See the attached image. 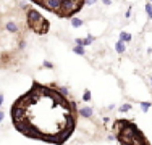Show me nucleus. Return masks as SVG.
<instances>
[{"mask_svg":"<svg viewBox=\"0 0 152 145\" xmlns=\"http://www.w3.org/2000/svg\"><path fill=\"white\" fill-rule=\"evenodd\" d=\"M83 2H78V0H61V10H60V14L61 16H66V18H71V14H75L81 8Z\"/></svg>","mask_w":152,"mask_h":145,"instance_id":"nucleus-1","label":"nucleus"},{"mask_svg":"<svg viewBox=\"0 0 152 145\" xmlns=\"http://www.w3.org/2000/svg\"><path fill=\"white\" fill-rule=\"evenodd\" d=\"M42 20H44V18L41 16V13H39L37 10H34V8H29V10H28L26 21H28V26H29L31 29L37 31V28H39V24H41Z\"/></svg>","mask_w":152,"mask_h":145,"instance_id":"nucleus-2","label":"nucleus"},{"mask_svg":"<svg viewBox=\"0 0 152 145\" xmlns=\"http://www.w3.org/2000/svg\"><path fill=\"white\" fill-rule=\"evenodd\" d=\"M39 3L45 10H49V12L60 13V10H61V0H39Z\"/></svg>","mask_w":152,"mask_h":145,"instance_id":"nucleus-3","label":"nucleus"},{"mask_svg":"<svg viewBox=\"0 0 152 145\" xmlns=\"http://www.w3.org/2000/svg\"><path fill=\"white\" fill-rule=\"evenodd\" d=\"M24 115H26V110H24V108L16 107V105H13V107H12V119H13V123L21 121V119L24 118Z\"/></svg>","mask_w":152,"mask_h":145,"instance_id":"nucleus-4","label":"nucleus"},{"mask_svg":"<svg viewBox=\"0 0 152 145\" xmlns=\"http://www.w3.org/2000/svg\"><path fill=\"white\" fill-rule=\"evenodd\" d=\"M29 126H31V123H29V119H28V118H23V119H21V121L15 123V128H16L18 130H20L21 134H24V132H26Z\"/></svg>","mask_w":152,"mask_h":145,"instance_id":"nucleus-5","label":"nucleus"},{"mask_svg":"<svg viewBox=\"0 0 152 145\" xmlns=\"http://www.w3.org/2000/svg\"><path fill=\"white\" fill-rule=\"evenodd\" d=\"M78 113H79V116H83V118L89 119V118L92 116L94 111H92V108H91V107H81V108L78 110Z\"/></svg>","mask_w":152,"mask_h":145,"instance_id":"nucleus-6","label":"nucleus"},{"mask_svg":"<svg viewBox=\"0 0 152 145\" xmlns=\"http://www.w3.org/2000/svg\"><path fill=\"white\" fill-rule=\"evenodd\" d=\"M47 31H49V21H47V20H42V21H41V24H39V28H37V31H36V32H41V34H45Z\"/></svg>","mask_w":152,"mask_h":145,"instance_id":"nucleus-7","label":"nucleus"},{"mask_svg":"<svg viewBox=\"0 0 152 145\" xmlns=\"http://www.w3.org/2000/svg\"><path fill=\"white\" fill-rule=\"evenodd\" d=\"M115 50H117L118 53H125V50H126V47H125V42L118 41L117 44H115Z\"/></svg>","mask_w":152,"mask_h":145,"instance_id":"nucleus-8","label":"nucleus"},{"mask_svg":"<svg viewBox=\"0 0 152 145\" xmlns=\"http://www.w3.org/2000/svg\"><path fill=\"white\" fill-rule=\"evenodd\" d=\"M5 29H7V31H10V32H18V26H16V23H13V21L7 23Z\"/></svg>","mask_w":152,"mask_h":145,"instance_id":"nucleus-9","label":"nucleus"},{"mask_svg":"<svg viewBox=\"0 0 152 145\" xmlns=\"http://www.w3.org/2000/svg\"><path fill=\"white\" fill-rule=\"evenodd\" d=\"M71 26H73V28H81V26H83V20L71 16Z\"/></svg>","mask_w":152,"mask_h":145,"instance_id":"nucleus-10","label":"nucleus"},{"mask_svg":"<svg viewBox=\"0 0 152 145\" xmlns=\"http://www.w3.org/2000/svg\"><path fill=\"white\" fill-rule=\"evenodd\" d=\"M120 41L121 42H129L131 41V34H128V32H120Z\"/></svg>","mask_w":152,"mask_h":145,"instance_id":"nucleus-11","label":"nucleus"},{"mask_svg":"<svg viewBox=\"0 0 152 145\" xmlns=\"http://www.w3.org/2000/svg\"><path fill=\"white\" fill-rule=\"evenodd\" d=\"M149 108H151L149 102H141V110H142L144 113H147V111H149Z\"/></svg>","mask_w":152,"mask_h":145,"instance_id":"nucleus-12","label":"nucleus"},{"mask_svg":"<svg viewBox=\"0 0 152 145\" xmlns=\"http://www.w3.org/2000/svg\"><path fill=\"white\" fill-rule=\"evenodd\" d=\"M73 52H75V53H78V55H84V47H81V45H75Z\"/></svg>","mask_w":152,"mask_h":145,"instance_id":"nucleus-13","label":"nucleus"},{"mask_svg":"<svg viewBox=\"0 0 152 145\" xmlns=\"http://www.w3.org/2000/svg\"><path fill=\"white\" fill-rule=\"evenodd\" d=\"M129 110H131V105H129V103H123L121 107H120L121 113H126V111H129Z\"/></svg>","mask_w":152,"mask_h":145,"instance_id":"nucleus-14","label":"nucleus"},{"mask_svg":"<svg viewBox=\"0 0 152 145\" xmlns=\"http://www.w3.org/2000/svg\"><path fill=\"white\" fill-rule=\"evenodd\" d=\"M146 13H147V16L152 20V3H146Z\"/></svg>","mask_w":152,"mask_h":145,"instance_id":"nucleus-15","label":"nucleus"},{"mask_svg":"<svg viewBox=\"0 0 152 145\" xmlns=\"http://www.w3.org/2000/svg\"><path fill=\"white\" fill-rule=\"evenodd\" d=\"M83 100L91 102V92H89V90H84V94H83Z\"/></svg>","mask_w":152,"mask_h":145,"instance_id":"nucleus-16","label":"nucleus"},{"mask_svg":"<svg viewBox=\"0 0 152 145\" xmlns=\"http://www.w3.org/2000/svg\"><path fill=\"white\" fill-rule=\"evenodd\" d=\"M58 92L65 97V95H68V94H70V90H68V87H58Z\"/></svg>","mask_w":152,"mask_h":145,"instance_id":"nucleus-17","label":"nucleus"},{"mask_svg":"<svg viewBox=\"0 0 152 145\" xmlns=\"http://www.w3.org/2000/svg\"><path fill=\"white\" fill-rule=\"evenodd\" d=\"M42 65H44V68H47V70H52V68H53V63H52V61H49V60H45Z\"/></svg>","mask_w":152,"mask_h":145,"instance_id":"nucleus-18","label":"nucleus"},{"mask_svg":"<svg viewBox=\"0 0 152 145\" xmlns=\"http://www.w3.org/2000/svg\"><path fill=\"white\" fill-rule=\"evenodd\" d=\"M75 42H76V45H81V47H84V42H83V39H79V37H78Z\"/></svg>","mask_w":152,"mask_h":145,"instance_id":"nucleus-19","label":"nucleus"},{"mask_svg":"<svg viewBox=\"0 0 152 145\" xmlns=\"http://www.w3.org/2000/svg\"><path fill=\"white\" fill-rule=\"evenodd\" d=\"M86 39H88V41L92 44V42H94V39H96V37H94V36H91V34H88V37H86Z\"/></svg>","mask_w":152,"mask_h":145,"instance_id":"nucleus-20","label":"nucleus"},{"mask_svg":"<svg viewBox=\"0 0 152 145\" xmlns=\"http://www.w3.org/2000/svg\"><path fill=\"white\" fill-rule=\"evenodd\" d=\"M97 0H84V3H88V5H92V3H96Z\"/></svg>","mask_w":152,"mask_h":145,"instance_id":"nucleus-21","label":"nucleus"},{"mask_svg":"<svg viewBox=\"0 0 152 145\" xmlns=\"http://www.w3.org/2000/svg\"><path fill=\"white\" fill-rule=\"evenodd\" d=\"M20 7H21V8H28V3H26V2H21Z\"/></svg>","mask_w":152,"mask_h":145,"instance_id":"nucleus-22","label":"nucleus"},{"mask_svg":"<svg viewBox=\"0 0 152 145\" xmlns=\"http://www.w3.org/2000/svg\"><path fill=\"white\" fill-rule=\"evenodd\" d=\"M102 3H104V5H110L112 2H110V0H102Z\"/></svg>","mask_w":152,"mask_h":145,"instance_id":"nucleus-23","label":"nucleus"},{"mask_svg":"<svg viewBox=\"0 0 152 145\" xmlns=\"http://www.w3.org/2000/svg\"><path fill=\"white\" fill-rule=\"evenodd\" d=\"M3 105V94H0V107Z\"/></svg>","mask_w":152,"mask_h":145,"instance_id":"nucleus-24","label":"nucleus"},{"mask_svg":"<svg viewBox=\"0 0 152 145\" xmlns=\"http://www.w3.org/2000/svg\"><path fill=\"white\" fill-rule=\"evenodd\" d=\"M3 116H5V115H3V111L0 110V121H2V119H3Z\"/></svg>","mask_w":152,"mask_h":145,"instance_id":"nucleus-25","label":"nucleus"},{"mask_svg":"<svg viewBox=\"0 0 152 145\" xmlns=\"http://www.w3.org/2000/svg\"><path fill=\"white\" fill-rule=\"evenodd\" d=\"M149 81H151V86H152V78H151V79H149Z\"/></svg>","mask_w":152,"mask_h":145,"instance_id":"nucleus-26","label":"nucleus"},{"mask_svg":"<svg viewBox=\"0 0 152 145\" xmlns=\"http://www.w3.org/2000/svg\"><path fill=\"white\" fill-rule=\"evenodd\" d=\"M78 2H83V0H78ZM83 3H84V2H83Z\"/></svg>","mask_w":152,"mask_h":145,"instance_id":"nucleus-27","label":"nucleus"},{"mask_svg":"<svg viewBox=\"0 0 152 145\" xmlns=\"http://www.w3.org/2000/svg\"><path fill=\"white\" fill-rule=\"evenodd\" d=\"M144 145H149V144H144Z\"/></svg>","mask_w":152,"mask_h":145,"instance_id":"nucleus-28","label":"nucleus"},{"mask_svg":"<svg viewBox=\"0 0 152 145\" xmlns=\"http://www.w3.org/2000/svg\"><path fill=\"white\" fill-rule=\"evenodd\" d=\"M36 2H39V0H36Z\"/></svg>","mask_w":152,"mask_h":145,"instance_id":"nucleus-29","label":"nucleus"},{"mask_svg":"<svg viewBox=\"0 0 152 145\" xmlns=\"http://www.w3.org/2000/svg\"><path fill=\"white\" fill-rule=\"evenodd\" d=\"M151 2H152V0H151Z\"/></svg>","mask_w":152,"mask_h":145,"instance_id":"nucleus-30","label":"nucleus"}]
</instances>
